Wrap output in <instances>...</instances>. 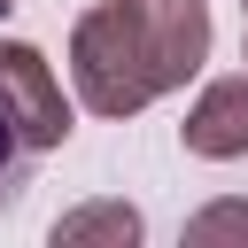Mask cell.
<instances>
[{"label": "cell", "instance_id": "obj_6", "mask_svg": "<svg viewBox=\"0 0 248 248\" xmlns=\"http://www.w3.org/2000/svg\"><path fill=\"white\" fill-rule=\"evenodd\" d=\"M23 170H31V140L16 132V116L0 108V217L23 202Z\"/></svg>", "mask_w": 248, "mask_h": 248}, {"label": "cell", "instance_id": "obj_3", "mask_svg": "<svg viewBox=\"0 0 248 248\" xmlns=\"http://www.w3.org/2000/svg\"><path fill=\"white\" fill-rule=\"evenodd\" d=\"M132 16H140V39H147V54H155L163 93L186 85V78L209 62V0H132Z\"/></svg>", "mask_w": 248, "mask_h": 248}, {"label": "cell", "instance_id": "obj_8", "mask_svg": "<svg viewBox=\"0 0 248 248\" xmlns=\"http://www.w3.org/2000/svg\"><path fill=\"white\" fill-rule=\"evenodd\" d=\"M240 62H248V46H240Z\"/></svg>", "mask_w": 248, "mask_h": 248}, {"label": "cell", "instance_id": "obj_2", "mask_svg": "<svg viewBox=\"0 0 248 248\" xmlns=\"http://www.w3.org/2000/svg\"><path fill=\"white\" fill-rule=\"evenodd\" d=\"M0 108L31 140V155H46V147L70 140V101L54 85V62L39 46H23V39H0Z\"/></svg>", "mask_w": 248, "mask_h": 248}, {"label": "cell", "instance_id": "obj_7", "mask_svg": "<svg viewBox=\"0 0 248 248\" xmlns=\"http://www.w3.org/2000/svg\"><path fill=\"white\" fill-rule=\"evenodd\" d=\"M186 240H194V248H217V240H248V202H217V209H202V217L186 225Z\"/></svg>", "mask_w": 248, "mask_h": 248}, {"label": "cell", "instance_id": "obj_9", "mask_svg": "<svg viewBox=\"0 0 248 248\" xmlns=\"http://www.w3.org/2000/svg\"><path fill=\"white\" fill-rule=\"evenodd\" d=\"M240 16H248V0H240Z\"/></svg>", "mask_w": 248, "mask_h": 248}, {"label": "cell", "instance_id": "obj_1", "mask_svg": "<svg viewBox=\"0 0 248 248\" xmlns=\"http://www.w3.org/2000/svg\"><path fill=\"white\" fill-rule=\"evenodd\" d=\"M70 78H78V101L93 116H140L163 93L132 0H101V8L78 16V31H70Z\"/></svg>", "mask_w": 248, "mask_h": 248}, {"label": "cell", "instance_id": "obj_5", "mask_svg": "<svg viewBox=\"0 0 248 248\" xmlns=\"http://www.w3.org/2000/svg\"><path fill=\"white\" fill-rule=\"evenodd\" d=\"M93 240L132 248V240H140V209H124V202H93V209H70V217L54 225V248H93Z\"/></svg>", "mask_w": 248, "mask_h": 248}, {"label": "cell", "instance_id": "obj_4", "mask_svg": "<svg viewBox=\"0 0 248 248\" xmlns=\"http://www.w3.org/2000/svg\"><path fill=\"white\" fill-rule=\"evenodd\" d=\"M178 132H186V155H202V163H240V155H248V70H240V78H209Z\"/></svg>", "mask_w": 248, "mask_h": 248}]
</instances>
